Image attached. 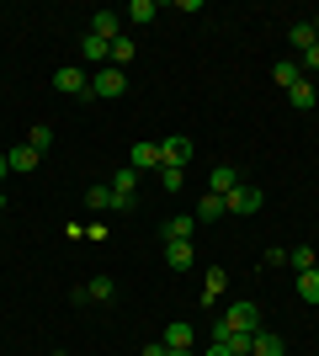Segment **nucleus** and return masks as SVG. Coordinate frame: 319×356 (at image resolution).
<instances>
[{"label": "nucleus", "instance_id": "f257e3e1", "mask_svg": "<svg viewBox=\"0 0 319 356\" xmlns=\"http://www.w3.org/2000/svg\"><path fill=\"white\" fill-rule=\"evenodd\" d=\"M213 330H234V335H256L261 330V309L250 303V298H240V303H229L224 314H218V325Z\"/></svg>", "mask_w": 319, "mask_h": 356}, {"label": "nucleus", "instance_id": "f03ea898", "mask_svg": "<svg viewBox=\"0 0 319 356\" xmlns=\"http://www.w3.org/2000/svg\"><path fill=\"white\" fill-rule=\"evenodd\" d=\"M91 96H96V102H117V96H128V74L112 70V64H106V70H96V74H91Z\"/></svg>", "mask_w": 319, "mask_h": 356}, {"label": "nucleus", "instance_id": "7ed1b4c3", "mask_svg": "<svg viewBox=\"0 0 319 356\" xmlns=\"http://www.w3.org/2000/svg\"><path fill=\"white\" fill-rule=\"evenodd\" d=\"M54 90H59V96H91V74L80 70V64H64V70L54 74Z\"/></svg>", "mask_w": 319, "mask_h": 356}, {"label": "nucleus", "instance_id": "20e7f679", "mask_svg": "<svg viewBox=\"0 0 319 356\" xmlns=\"http://www.w3.org/2000/svg\"><path fill=\"white\" fill-rule=\"evenodd\" d=\"M261 202H266V197H261V186H234V192L224 197V208L234 213V218H250V213H261Z\"/></svg>", "mask_w": 319, "mask_h": 356}, {"label": "nucleus", "instance_id": "39448f33", "mask_svg": "<svg viewBox=\"0 0 319 356\" xmlns=\"http://www.w3.org/2000/svg\"><path fill=\"white\" fill-rule=\"evenodd\" d=\"M192 154H197V144H192L186 134H176V138H165V144H160V165H176V170H186V165H192Z\"/></svg>", "mask_w": 319, "mask_h": 356}, {"label": "nucleus", "instance_id": "423d86ee", "mask_svg": "<svg viewBox=\"0 0 319 356\" xmlns=\"http://www.w3.org/2000/svg\"><path fill=\"white\" fill-rule=\"evenodd\" d=\"M91 38L117 43V38H122V16H117V11H91Z\"/></svg>", "mask_w": 319, "mask_h": 356}, {"label": "nucleus", "instance_id": "0eeeda50", "mask_svg": "<svg viewBox=\"0 0 319 356\" xmlns=\"http://www.w3.org/2000/svg\"><path fill=\"white\" fill-rule=\"evenodd\" d=\"M192 341H197V330L186 325V319H170V325H165V341H160V346H165V351H192Z\"/></svg>", "mask_w": 319, "mask_h": 356}, {"label": "nucleus", "instance_id": "6e6552de", "mask_svg": "<svg viewBox=\"0 0 319 356\" xmlns=\"http://www.w3.org/2000/svg\"><path fill=\"white\" fill-rule=\"evenodd\" d=\"M128 170H160V144H128Z\"/></svg>", "mask_w": 319, "mask_h": 356}, {"label": "nucleus", "instance_id": "1a4fd4ad", "mask_svg": "<svg viewBox=\"0 0 319 356\" xmlns=\"http://www.w3.org/2000/svg\"><path fill=\"white\" fill-rule=\"evenodd\" d=\"M234 186H240V170H234V165H213V176H208V192H213V197H229Z\"/></svg>", "mask_w": 319, "mask_h": 356}, {"label": "nucleus", "instance_id": "9d476101", "mask_svg": "<svg viewBox=\"0 0 319 356\" xmlns=\"http://www.w3.org/2000/svg\"><path fill=\"white\" fill-rule=\"evenodd\" d=\"M192 229H197V218H192V213H181V218H170L160 234H165V245H186V239H192Z\"/></svg>", "mask_w": 319, "mask_h": 356}, {"label": "nucleus", "instance_id": "9b49d317", "mask_svg": "<svg viewBox=\"0 0 319 356\" xmlns=\"http://www.w3.org/2000/svg\"><path fill=\"white\" fill-rule=\"evenodd\" d=\"M38 160H43V154H38L32 144H16V149H6V165H11V170H38Z\"/></svg>", "mask_w": 319, "mask_h": 356}, {"label": "nucleus", "instance_id": "f8f14e48", "mask_svg": "<svg viewBox=\"0 0 319 356\" xmlns=\"http://www.w3.org/2000/svg\"><path fill=\"white\" fill-rule=\"evenodd\" d=\"M272 80H277V86H282V90H293V86H298V80H304V70H298V59H277V64H272Z\"/></svg>", "mask_w": 319, "mask_h": 356}, {"label": "nucleus", "instance_id": "ddd939ff", "mask_svg": "<svg viewBox=\"0 0 319 356\" xmlns=\"http://www.w3.org/2000/svg\"><path fill=\"white\" fill-rule=\"evenodd\" d=\"M288 346H282V335H272V330H256V341H250V356H282Z\"/></svg>", "mask_w": 319, "mask_h": 356}, {"label": "nucleus", "instance_id": "4468645a", "mask_svg": "<svg viewBox=\"0 0 319 356\" xmlns=\"http://www.w3.org/2000/svg\"><path fill=\"white\" fill-rule=\"evenodd\" d=\"M288 43L298 48V54H309V48L319 43V32H314V22H293V32H288Z\"/></svg>", "mask_w": 319, "mask_h": 356}, {"label": "nucleus", "instance_id": "2eb2a0df", "mask_svg": "<svg viewBox=\"0 0 319 356\" xmlns=\"http://www.w3.org/2000/svg\"><path fill=\"white\" fill-rule=\"evenodd\" d=\"M224 197H213V192H202V202H197V213H192V218H197V223H213V218H224Z\"/></svg>", "mask_w": 319, "mask_h": 356}, {"label": "nucleus", "instance_id": "dca6fc26", "mask_svg": "<svg viewBox=\"0 0 319 356\" xmlns=\"http://www.w3.org/2000/svg\"><path fill=\"white\" fill-rule=\"evenodd\" d=\"M128 22L149 27V22H160V6H154V0H133V6H128Z\"/></svg>", "mask_w": 319, "mask_h": 356}, {"label": "nucleus", "instance_id": "f3484780", "mask_svg": "<svg viewBox=\"0 0 319 356\" xmlns=\"http://www.w3.org/2000/svg\"><path fill=\"white\" fill-rule=\"evenodd\" d=\"M128 59H138V43H133V38H128V32H122L117 43H112V70H122V64H128Z\"/></svg>", "mask_w": 319, "mask_h": 356}, {"label": "nucleus", "instance_id": "a211bd4d", "mask_svg": "<svg viewBox=\"0 0 319 356\" xmlns=\"http://www.w3.org/2000/svg\"><path fill=\"white\" fill-rule=\"evenodd\" d=\"M298 298H304V303H319V266L298 271Z\"/></svg>", "mask_w": 319, "mask_h": 356}, {"label": "nucleus", "instance_id": "6ab92c4d", "mask_svg": "<svg viewBox=\"0 0 319 356\" xmlns=\"http://www.w3.org/2000/svg\"><path fill=\"white\" fill-rule=\"evenodd\" d=\"M288 102H293V106H298V112H309V106H314V102H319V96H314V86H309V80H298V86H293V90H288Z\"/></svg>", "mask_w": 319, "mask_h": 356}, {"label": "nucleus", "instance_id": "aec40b11", "mask_svg": "<svg viewBox=\"0 0 319 356\" xmlns=\"http://www.w3.org/2000/svg\"><path fill=\"white\" fill-rule=\"evenodd\" d=\"M112 298V277H91L85 282V303H106Z\"/></svg>", "mask_w": 319, "mask_h": 356}, {"label": "nucleus", "instance_id": "412c9836", "mask_svg": "<svg viewBox=\"0 0 319 356\" xmlns=\"http://www.w3.org/2000/svg\"><path fill=\"white\" fill-rule=\"evenodd\" d=\"M80 54H85V59H112V43H101V38L85 32V38H80Z\"/></svg>", "mask_w": 319, "mask_h": 356}, {"label": "nucleus", "instance_id": "4be33fe9", "mask_svg": "<svg viewBox=\"0 0 319 356\" xmlns=\"http://www.w3.org/2000/svg\"><path fill=\"white\" fill-rule=\"evenodd\" d=\"M197 255H192V239L186 245H165V266H192Z\"/></svg>", "mask_w": 319, "mask_h": 356}, {"label": "nucleus", "instance_id": "5701e85b", "mask_svg": "<svg viewBox=\"0 0 319 356\" xmlns=\"http://www.w3.org/2000/svg\"><path fill=\"white\" fill-rule=\"evenodd\" d=\"M224 287H229V277H224V271H208V287H202V303H218V298H224Z\"/></svg>", "mask_w": 319, "mask_h": 356}, {"label": "nucleus", "instance_id": "b1692460", "mask_svg": "<svg viewBox=\"0 0 319 356\" xmlns=\"http://www.w3.org/2000/svg\"><path fill=\"white\" fill-rule=\"evenodd\" d=\"M288 266L293 271H314V250H309V245H293V250H288Z\"/></svg>", "mask_w": 319, "mask_h": 356}, {"label": "nucleus", "instance_id": "393cba45", "mask_svg": "<svg viewBox=\"0 0 319 356\" xmlns=\"http://www.w3.org/2000/svg\"><path fill=\"white\" fill-rule=\"evenodd\" d=\"M160 186H165V192H181V186H186V170H176V165H160Z\"/></svg>", "mask_w": 319, "mask_h": 356}, {"label": "nucleus", "instance_id": "a878e982", "mask_svg": "<svg viewBox=\"0 0 319 356\" xmlns=\"http://www.w3.org/2000/svg\"><path fill=\"white\" fill-rule=\"evenodd\" d=\"M27 144L38 149V154H43V149L54 144V128H48V122H38V128H32V134H27Z\"/></svg>", "mask_w": 319, "mask_h": 356}, {"label": "nucleus", "instance_id": "bb28decb", "mask_svg": "<svg viewBox=\"0 0 319 356\" xmlns=\"http://www.w3.org/2000/svg\"><path fill=\"white\" fill-rule=\"evenodd\" d=\"M85 202H91L96 213H106V208H112V186H91V192H85Z\"/></svg>", "mask_w": 319, "mask_h": 356}, {"label": "nucleus", "instance_id": "cd10ccee", "mask_svg": "<svg viewBox=\"0 0 319 356\" xmlns=\"http://www.w3.org/2000/svg\"><path fill=\"white\" fill-rule=\"evenodd\" d=\"M298 70H319V43H314V48H309L304 59H298Z\"/></svg>", "mask_w": 319, "mask_h": 356}, {"label": "nucleus", "instance_id": "c85d7f7f", "mask_svg": "<svg viewBox=\"0 0 319 356\" xmlns=\"http://www.w3.org/2000/svg\"><path fill=\"white\" fill-rule=\"evenodd\" d=\"M6 176H11V165H6V154H0V181H6Z\"/></svg>", "mask_w": 319, "mask_h": 356}, {"label": "nucleus", "instance_id": "c756f323", "mask_svg": "<svg viewBox=\"0 0 319 356\" xmlns=\"http://www.w3.org/2000/svg\"><path fill=\"white\" fill-rule=\"evenodd\" d=\"M208 356H229V351H224V346H208Z\"/></svg>", "mask_w": 319, "mask_h": 356}, {"label": "nucleus", "instance_id": "7c9ffc66", "mask_svg": "<svg viewBox=\"0 0 319 356\" xmlns=\"http://www.w3.org/2000/svg\"><path fill=\"white\" fill-rule=\"evenodd\" d=\"M160 356H192V351H160Z\"/></svg>", "mask_w": 319, "mask_h": 356}, {"label": "nucleus", "instance_id": "2f4dec72", "mask_svg": "<svg viewBox=\"0 0 319 356\" xmlns=\"http://www.w3.org/2000/svg\"><path fill=\"white\" fill-rule=\"evenodd\" d=\"M0 223H6V208H0Z\"/></svg>", "mask_w": 319, "mask_h": 356}, {"label": "nucleus", "instance_id": "473e14b6", "mask_svg": "<svg viewBox=\"0 0 319 356\" xmlns=\"http://www.w3.org/2000/svg\"><path fill=\"white\" fill-rule=\"evenodd\" d=\"M54 356H64V351H54Z\"/></svg>", "mask_w": 319, "mask_h": 356}]
</instances>
